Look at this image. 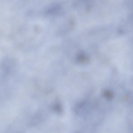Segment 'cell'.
I'll list each match as a JSON object with an SVG mask.
<instances>
[{
  "mask_svg": "<svg viewBox=\"0 0 133 133\" xmlns=\"http://www.w3.org/2000/svg\"><path fill=\"white\" fill-rule=\"evenodd\" d=\"M105 95L107 96V97L110 98L111 97V94L110 92L107 91L105 92Z\"/></svg>",
  "mask_w": 133,
  "mask_h": 133,
  "instance_id": "cell-1",
  "label": "cell"
}]
</instances>
